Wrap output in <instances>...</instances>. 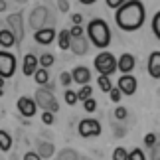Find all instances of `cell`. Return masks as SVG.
<instances>
[{
    "label": "cell",
    "mask_w": 160,
    "mask_h": 160,
    "mask_svg": "<svg viewBox=\"0 0 160 160\" xmlns=\"http://www.w3.org/2000/svg\"><path fill=\"white\" fill-rule=\"evenodd\" d=\"M91 93H93V87L87 83V85H81V89L77 91V99L79 101H85V99H89L91 97Z\"/></svg>",
    "instance_id": "cb8c5ba5"
},
{
    "label": "cell",
    "mask_w": 160,
    "mask_h": 160,
    "mask_svg": "<svg viewBox=\"0 0 160 160\" xmlns=\"http://www.w3.org/2000/svg\"><path fill=\"white\" fill-rule=\"evenodd\" d=\"M42 122H44V125H53V113H52V111H44V115H42Z\"/></svg>",
    "instance_id": "e575fe53"
},
{
    "label": "cell",
    "mask_w": 160,
    "mask_h": 160,
    "mask_svg": "<svg viewBox=\"0 0 160 160\" xmlns=\"http://www.w3.org/2000/svg\"><path fill=\"white\" fill-rule=\"evenodd\" d=\"M36 109H38V105H36V99H32V97H20L18 99V111H20L22 117H26V119L34 117Z\"/></svg>",
    "instance_id": "30bf717a"
},
{
    "label": "cell",
    "mask_w": 160,
    "mask_h": 160,
    "mask_svg": "<svg viewBox=\"0 0 160 160\" xmlns=\"http://www.w3.org/2000/svg\"><path fill=\"white\" fill-rule=\"evenodd\" d=\"M79 99H77V91H71V89H65V103L67 105H75Z\"/></svg>",
    "instance_id": "f1b7e54d"
},
{
    "label": "cell",
    "mask_w": 160,
    "mask_h": 160,
    "mask_svg": "<svg viewBox=\"0 0 160 160\" xmlns=\"http://www.w3.org/2000/svg\"><path fill=\"white\" fill-rule=\"evenodd\" d=\"M6 24H8V28L12 30V34L16 36V42H22V38H24V20H22L20 12L10 14L6 18Z\"/></svg>",
    "instance_id": "ba28073f"
},
{
    "label": "cell",
    "mask_w": 160,
    "mask_h": 160,
    "mask_svg": "<svg viewBox=\"0 0 160 160\" xmlns=\"http://www.w3.org/2000/svg\"><path fill=\"white\" fill-rule=\"evenodd\" d=\"M16 44V36L12 34V30H0V48H12Z\"/></svg>",
    "instance_id": "e0dca14e"
},
{
    "label": "cell",
    "mask_w": 160,
    "mask_h": 160,
    "mask_svg": "<svg viewBox=\"0 0 160 160\" xmlns=\"http://www.w3.org/2000/svg\"><path fill=\"white\" fill-rule=\"evenodd\" d=\"M58 160H79V154L73 148H67V150H61L58 154Z\"/></svg>",
    "instance_id": "603a6c76"
},
{
    "label": "cell",
    "mask_w": 160,
    "mask_h": 160,
    "mask_svg": "<svg viewBox=\"0 0 160 160\" xmlns=\"http://www.w3.org/2000/svg\"><path fill=\"white\" fill-rule=\"evenodd\" d=\"M16 71V58L10 52H0V77L8 79Z\"/></svg>",
    "instance_id": "8992f818"
},
{
    "label": "cell",
    "mask_w": 160,
    "mask_h": 160,
    "mask_svg": "<svg viewBox=\"0 0 160 160\" xmlns=\"http://www.w3.org/2000/svg\"><path fill=\"white\" fill-rule=\"evenodd\" d=\"M16 2H26V0H16Z\"/></svg>",
    "instance_id": "bcb514c9"
},
{
    "label": "cell",
    "mask_w": 160,
    "mask_h": 160,
    "mask_svg": "<svg viewBox=\"0 0 160 160\" xmlns=\"http://www.w3.org/2000/svg\"><path fill=\"white\" fill-rule=\"evenodd\" d=\"M97 83H99V89L109 93L111 89H113V81H111V75H99L97 77Z\"/></svg>",
    "instance_id": "7402d4cb"
},
{
    "label": "cell",
    "mask_w": 160,
    "mask_h": 160,
    "mask_svg": "<svg viewBox=\"0 0 160 160\" xmlns=\"http://www.w3.org/2000/svg\"><path fill=\"white\" fill-rule=\"evenodd\" d=\"M71 20H73V24H83V16L81 14H71Z\"/></svg>",
    "instance_id": "b9f144b4"
},
{
    "label": "cell",
    "mask_w": 160,
    "mask_h": 160,
    "mask_svg": "<svg viewBox=\"0 0 160 160\" xmlns=\"http://www.w3.org/2000/svg\"><path fill=\"white\" fill-rule=\"evenodd\" d=\"M148 73L150 77L160 79V52H152L148 58Z\"/></svg>",
    "instance_id": "9a60e30c"
},
{
    "label": "cell",
    "mask_w": 160,
    "mask_h": 160,
    "mask_svg": "<svg viewBox=\"0 0 160 160\" xmlns=\"http://www.w3.org/2000/svg\"><path fill=\"white\" fill-rule=\"evenodd\" d=\"M152 32H154V36L160 40V10L154 14V18H152Z\"/></svg>",
    "instance_id": "83f0119b"
},
{
    "label": "cell",
    "mask_w": 160,
    "mask_h": 160,
    "mask_svg": "<svg viewBox=\"0 0 160 160\" xmlns=\"http://www.w3.org/2000/svg\"><path fill=\"white\" fill-rule=\"evenodd\" d=\"M122 95H134L137 93V77H132L131 73H122V77L119 79V85Z\"/></svg>",
    "instance_id": "9c48e42d"
},
{
    "label": "cell",
    "mask_w": 160,
    "mask_h": 160,
    "mask_svg": "<svg viewBox=\"0 0 160 160\" xmlns=\"http://www.w3.org/2000/svg\"><path fill=\"white\" fill-rule=\"evenodd\" d=\"M128 160H146V156H144V152L140 148H132L128 152Z\"/></svg>",
    "instance_id": "f546056e"
},
{
    "label": "cell",
    "mask_w": 160,
    "mask_h": 160,
    "mask_svg": "<svg viewBox=\"0 0 160 160\" xmlns=\"http://www.w3.org/2000/svg\"><path fill=\"white\" fill-rule=\"evenodd\" d=\"M69 50L75 53V55H83V53H87V38H71V48Z\"/></svg>",
    "instance_id": "2e32d148"
},
{
    "label": "cell",
    "mask_w": 160,
    "mask_h": 160,
    "mask_svg": "<svg viewBox=\"0 0 160 160\" xmlns=\"http://www.w3.org/2000/svg\"><path fill=\"white\" fill-rule=\"evenodd\" d=\"M150 158H152V160H160V144H154V146H152Z\"/></svg>",
    "instance_id": "74e56055"
},
{
    "label": "cell",
    "mask_w": 160,
    "mask_h": 160,
    "mask_svg": "<svg viewBox=\"0 0 160 160\" xmlns=\"http://www.w3.org/2000/svg\"><path fill=\"white\" fill-rule=\"evenodd\" d=\"M4 93V77H0V95Z\"/></svg>",
    "instance_id": "7bdbcfd3"
},
{
    "label": "cell",
    "mask_w": 160,
    "mask_h": 160,
    "mask_svg": "<svg viewBox=\"0 0 160 160\" xmlns=\"http://www.w3.org/2000/svg\"><path fill=\"white\" fill-rule=\"evenodd\" d=\"M59 81H61V85H63V87L67 89V85H69L71 81H73V77H71V73H67V71H63L59 75Z\"/></svg>",
    "instance_id": "d6a6232c"
},
{
    "label": "cell",
    "mask_w": 160,
    "mask_h": 160,
    "mask_svg": "<svg viewBox=\"0 0 160 160\" xmlns=\"http://www.w3.org/2000/svg\"><path fill=\"white\" fill-rule=\"evenodd\" d=\"M58 44L61 50H69L71 48V34H69V30H61V32L58 34Z\"/></svg>",
    "instance_id": "d6986e66"
},
{
    "label": "cell",
    "mask_w": 160,
    "mask_h": 160,
    "mask_svg": "<svg viewBox=\"0 0 160 160\" xmlns=\"http://www.w3.org/2000/svg\"><path fill=\"white\" fill-rule=\"evenodd\" d=\"M71 77H73V81L79 83V85H87L91 81V71L85 65H77L75 69L71 71Z\"/></svg>",
    "instance_id": "7c38bea8"
},
{
    "label": "cell",
    "mask_w": 160,
    "mask_h": 160,
    "mask_svg": "<svg viewBox=\"0 0 160 160\" xmlns=\"http://www.w3.org/2000/svg\"><path fill=\"white\" fill-rule=\"evenodd\" d=\"M109 97H111V101H113V103H119V101H121V97H122V93H121V89H119V87H113V89L109 91Z\"/></svg>",
    "instance_id": "4dcf8cb0"
},
{
    "label": "cell",
    "mask_w": 160,
    "mask_h": 160,
    "mask_svg": "<svg viewBox=\"0 0 160 160\" xmlns=\"http://www.w3.org/2000/svg\"><path fill=\"white\" fill-rule=\"evenodd\" d=\"M127 117H128V113H127V109H125V107H117V109H115V119L125 121Z\"/></svg>",
    "instance_id": "836d02e7"
},
{
    "label": "cell",
    "mask_w": 160,
    "mask_h": 160,
    "mask_svg": "<svg viewBox=\"0 0 160 160\" xmlns=\"http://www.w3.org/2000/svg\"><path fill=\"white\" fill-rule=\"evenodd\" d=\"M117 65H119V69L122 71V73H131L132 69H134V55H131V53H122L119 59H117Z\"/></svg>",
    "instance_id": "5bb4252c"
},
{
    "label": "cell",
    "mask_w": 160,
    "mask_h": 160,
    "mask_svg": "<svg viewBox=\"0 0 160 160\" xmlns=\"http://www.w3.org/2000/svg\"><path fill=\"white\" fill-rule=\"evenodd\" d=\"M113 160H128V152L122 146H117L113 150Z\"/></svg>",
    "instance_id": "484cf974"
},
{
    "label": "cell",
    "mask_w": 160,
    "mask_h": 160,
    "mask_svg": "<svg viewBox=\"0 0 160 160\" xmlns=\"http://www.w3.org/2000/svg\"><path fill=\"white\" fill-rule=\"evenodd\" d=\"M38 65H40V59L36 58L34 53H28V55H24V67H22V71H24V75H34L36 69H38Z\"/></svg>",
    "instance_id": "4fadbf2b"
},
{
    "label": "cell",
    "mask_w": 160,
    "mask_h": 160,
    "mask_svg": "<svg viewBox=\"0 0 160 160\" xmlns=\"http://www.w3.org/2000/svg\"><path fill=\"white\" fill-rule=\"evenodd\" d=\"M10 148H12V137L6 131H0V150L8 152Z\"/></svg>",
    "instance_id": "44dd1931"
},
{
    "label": "cell",
    "mask_w": 160,
    "mask_h": 160,
    "mask_svg": "<svg viewBox=\"0 0 160 160\" xmlns=\"http://www.w3.org/2000/svg\"><path fill=\"white\" fill-rule=\"evenodd\" d=\"M53 152H55V148H53L52 142H48V140H38V154L42 158H52Z\"/></svg>",
    "instance_id": "ac0fdd59"
},
{
    "label": "cell",
    "mask_w": 160,
    "mask_h": 160,
    "mask_svg": "<svg viewBox=\"0 0 160 160\" xmlns=\"http://www.w3.org/2000/svg\"><path fill=\"white\" fill-rule=\"evenodd\" d=\"M113 131H115V137H125L127 134V128L122 125H113Z\"/></svg>",
    "instance_id": "8d00e7d4"
},
{
    "label": "cell",
    "mask_w": 160,
    "mask_h": 160,
    "mask_svg": "<svg viewBox=\"0 0 160 160\" xmlns=\"http://www.w3.org/2000/svg\"><path fill=\"white\" fill-rule=\"evenodd\" d=\"M144 144L148 146V148H152V146L156 144V134H152V132H148V134H146V137H144Z\"/></svg>",
    "instance_id": "d590c367"
},
{
    "label": "cell",
    "mask_w": 160,
    "mask_h": 160,
    "mask_svg": "<svg viewBox=\"0 0 160 160\" xmlns=\"http://www.w3.org/2000/svg\"><path fill=\"white\" fill-rule=\"evenodd\" d=\"M34 99H36V105L42 107L44 111H52V113H58L59 111V103L55 101L52 89H38Z\"/></svg>",
    "instance_id": "277c9868"
},
{
    "label": "cell",
    "mask_w": 160,
    "mask_h": 160,
    "mask_svg": "<svg viewBox=\"0 0 160 160\" xmlns=\"http://www.w3.org/2000/svg\"><path fill=\"white\" fill-rule=\"evenodd\" d=\"M34 40L38 42L40 46H50L55 40V30L52 26L50 28H42V30H38V32L34 34Z\"/></svg>",
    "instance_id": "8fae6325"
},
{
    "label": "cell",
    "mask_w": 160,
    "mask_h": 160,
    "mask_svg": "<svg viewBox=\"0 0 160 160\" xmlns=\"http://www.w3.org/2000/svg\"><path fill=\"white\" fill-rule=\"evenodd\" d=\"M79 2H81V4H93L95 0H79Z\"/></svg>",
    "instance_id": "f6af8a7d"
},
{
    "label": "cell",
    "mask_w": 160,
    "mask_h": 160,
    "mask_svg": "<svg viewBox=\"0 0 160 160\" xmlns=\"http://www.w3.org/2000/svg\"><path fill=\"white\" fill-rule=\"evenodd\" d=\"M93 65H95V69L99 71V75H113V73L119 69V65H117V58L111 52L97 53Z\"/></svg>",
    "instance_id": "3957f363"
},
{
    "label": "cell",
    "mask_w": 160,
    "mask_h": 160,
    "mask_svg": "<svg viewBox=\"0 0 160 160\" xmlns=\"http://www.w3.org/2000/svg\"><path fill=\"white\" fill-rule=\"evenodd\" d=\"M95 109H97V101L93 97H89V99L83 101V111L85 113H95Z\"/></svg>",
    "instance_id": "4316f807"
},
{
    "label": "cell",
    "mask_w": 160,
    "mask_h": 160,
    "mask_svg": "<svg viewBox=\"0 0 160 160\" xmlns=\"http://www.w3.org/2000/svg\"><path fill=\"white\" fill-rule=\"evenodd\" d=\"M87 36H89L91 44L97 46V48H109V44H111V30L107 26V22L101 20V18L89 22Z\"/></svg>",
    "instance_id": "7a4b0ae2"
},
{
    "label": "cell",
    "mask_w": 160,
    "mask_h": 160,
    "mask_svg": "<svg viewBox=\"0 0 160 160\" xmlns=\"http://www.w3.org/2000/svg\"><path fill=\"white\" fill-rule=\"evenodd\" d=\"M127 0H107V6L109 8H119V6H122Z\"/></svg>",
    "instance_id": "f35d334b"
},
{
    "label": "cell",
    "mask_w": 160,
    "mask_h": 160,
    "mask_svg": "<svg viewBox=\"0 0 160 160\" xmlns=\"http://www.w3.org/2000/svg\"><path fill=\"white\" fill-rule=\"evenodd\" d=\"M34 81L38 85H48V81H50V73H48L46 67H38L34 73Z\"/></svg>",
    "instance_id": "ffe728a7"
},
{
    "label": "cell",
    "mask_w": 160,
    "mask_h": 160,
    "mask_svg": "<svg viewBox=\"0 0 160 160\" xmlns=\"http://www.w3.org/2000/svg\"><path fill=\"white\" fill-rule=\"evenodd\" d=\"M40 67H46V69H50V67L53 65V61H55V58L52 53H44V55H40Z\"/></svg>",
    "instance_id": "d4e9b609"
},
{
    "label": "cell",
    "mask_w": 160,
    "mask_h": 160,
    "mask_svg": "<svg viewBox=\"0 0 160 160\" xmlns=\"http://www.w3.org/2000/svg\"><path fill=\"white\" fill-rule=\"evenodd\" d=\"M79 134H81L83 138H89V137H99L101 134V125L99 121L95 119H83L81 122H79Z\"/></svg>",
    "instance_id": "52a82bcc"
},
{
    "label": "cell",
    "mask_w": 160,
    "mask_h": 160,
    "mask_svg": "<svg viewBox=\"0 0 160 160\" xmlns=\"http://www.w3.org/2000/svg\"><path fill=\"white\" fill-rule=\"evenodd\" d=\"M24 160H42V156L38 152H26V154H24Z\"/></svg>",
    "instance_id": "ab89813d"
},
{
    "label": "cell",
    "mask_w": 160,
    "mask_h": 160,
    "mask_svg": "<svg viewBox=\"0 0 160 160\" xmlns=\"http://www.w3.org/2000/svg\"><path fill=\"white\" fill-rule=\"evenodd\" d=\"M69 34H71V38H81V36H83V26H81V24H73V28L69 30Z\"/></svg>",
    "instance_id": "1f68e13d"
},
{
    "label": "cell",
    "mask_w": 160,
    "mask_h": 160,
    "mask_svg": "<svg viewBox=\"0 0 160 160\" xmlns=\"http://www.w3.org/2000/svg\"><path fill=\"white\" fill-rule=\"evenodd\" d=\"M117 26L125 32L138 30L144 24V4L140 0H127L122 6L117 8Z\"/></svg>",
    "instance_id": "6da1fadb"
},
{
    "label": "cell",
    "mask_w": 160,
    "mask_h": 160,
    "mask_svg": "<svg viewBox=\"0 0 160 160\" xmlns=\"http://www.w3.org/2000/svg\"><path fill=\"white\" fill-rule=\"evenodd\" d=\"M6 10V2H4V0H0V12H4Z\"/></svg>",
    "instance_id": "ee69618b"
},
{
    "label": "cell",
    "mask_w": 160,
    "mask_h": 160,
    "mask_svg": "<svg viewBox=\"0 0 160 160\" xmlns=\"http://www.w3.org/2000/svg\"><path fill=\"white\" fill-rule=\"evenodd\" d=\"M58 6H59L61 12H67V10H69V2H67V0H58Z\"/></svg>",
    "instance_id": "60d3db41"
},
{
    "label": "cell",
    "mask_w": 160,
    "mask_h": 160,
    "mask_svg": "<svg viewBox=\"0 0 160 160\" xmlns=\"http://www.w3.org/2000/svg\"><path fill=\"white\" fill-rule=\"evenodd\" d=\"M50 10L46 8V6H36V8L32 10V14H30V26H32L36 32L42 28H46L48 20H50Z\"/></svg>",
    "instance_id": "5b68a950"
}]
</instances>
